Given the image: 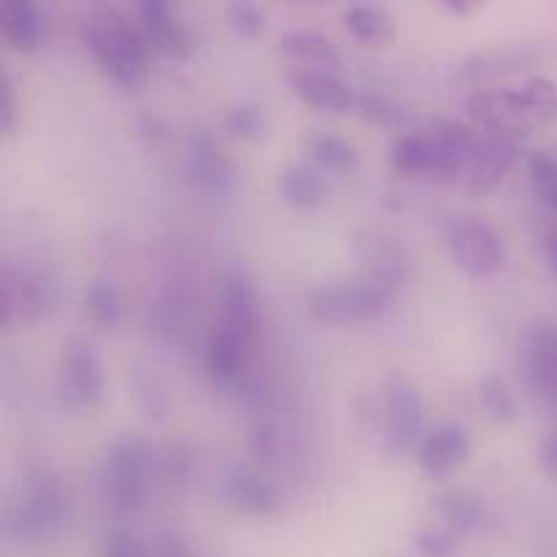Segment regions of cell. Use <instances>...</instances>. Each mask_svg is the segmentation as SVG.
I'll list each match as a JSON object with an SVG mask.
<instances>
[{"mask_svg": "<svg viewBox=\"0 0 557 557\" xmlns=\"http://www.w3.org/2000/svg\"><path fill=\"white\" fill-rule=\"evenodd\" d=\"M226 125L234 136L245 141H259L264 139L267 131H270V123H267V114L261 112V107L250 101H239L228 109Z\"/></svg>", "mask_w": 557, "mask_h": 557, "instance_id": "f1b7e54d", "label": "cell"}, {"mask_svg": "<svg viewBox=\"0 0 557 557\" xmlns=\"http://www.w3.org/2000/svg\"><path fill=\"white\" fill-rule=\"evenodd\" d=\"M539 462L549 476L557 479V430L539 444Z\"/></svg>", "mask_w": 557, "mask_h": 557, "instance_id": "836d02e7", "label": "cell"}, {"mask_svg": "<svg viewBox=\"0 0 557 557\" xmlns=\"http://www.w3.org/2000/svg\"><path fill=\"white\" fill-rule=\"evenodd\" d=\"M424 441V403L417 384L392 373L384 386V449L389 455H408Z\"/></svg>", "mask_w": 557, "mask_h": 557, "instance_id": "8992f818", "label": "cell"}, {"mask_svg": "<svg viewBox=\"0 0 557 557\" xmlns=\"http://www.w3.org/2000/svg\"><path fill=\"white\" fill-rule=\"evenodd\" d=\"M85 310L87 319L98 326V330H114L123 319V297H120L117 286L107 277H96L87 283L85 288Z\"/></svg>", "mask_w": 557, "mask_h": 557, "instance_id": "cb8c5ba5", "label": "cell"}, {"mask_svg": "<svg viewBox=\"0 0 557 557\" xmlns=\"http://www.w3.org/2000/svg\"><path fill=\"white\" fill-rule=\"evenodd\" d=\"M277 188H281V196L292 207H299V210H310V207H319L326 201V180L321 177V172L315 166L305 161L288 163L286 169L277 177Z\"/></svg>", "mask_w": 557, "mask_h": 557, "instance_id": "44dd1931", "label": "cell"}, {"mask_svg": "<svg viewBox=\"0 0 557 557\" xmlns=\"http://www.w3.org/2000/svg\"><path fill=\"white\" fill-rule=\"evenodd\" d=\"M226 22L237 36L256 38L267 30V11L250 0H234L226 5Z\"/></svg>", "mask_w": 557, "mask_h": 557, "instance_id": "4dcf8cb0", "label": "cell"}, {"mask_svg": "<svg viewBox=\"0 0 557 557\" xmlns=\"http://www.w3.org/2000/svg\"><path fill=\"white\" fill-rule=\"evenodd\" d=\"M253 337L234 326L215 319L210 335H207L205 364L207 375L218 386H234L245 379L250 368V351H253Z\"/></svg>", "mask_w": 557, "mask_h": 557, "instance_id": "9c48e42d", "label": "cell"}, {"mask_svg": "<svg viewBox=\"0 0 557 557\" xmlns=\"http://www.w3.org/2000/svg\"><path fill=\"white\" fill-rule=\"evenodd\" d=\"M158 455L145 438H120L107 449L101 462V493L120 515H136L147 504Z\"/></svg>", "mask_w": 557, "mask_h": 557, "instance_id": "7a4b0ae2", "label": "cell"}, {"mask_svg": "<svg viewBox=\"0 0 557 557\" xmlns=\"http://www.w3.org/2000/svg\"><path fill=\"white\" fill-rule=\"evenodd\" d=\"M435 511L446 520L449 531H468L482 520V504L468 493H446L435 500Z\"/></svg>", "mask_w": 557, "mask_h": 557, "instance_id": "4316f807", "label": "cell"}, {"mask_svg": "<svg viewBox=\"0 0 557 557\" xmlns=\"http://www.w3.org/2000/svg\"><path fill=\"white\" fill-rule=\"evenodd\" d=\"M292 90L299 101L326 114H346L357 109V92L341 74L292 71Z\"/></svg>", "mask_w": 557, "mask_h": 557, "instance_id": "9a60e30c", "label": "cell"}, {"mask_svg": "<svg viewBox=\"0 0 557 557\" xmlns=\"http://www.w3.org/2000/svg\"><path fill=\"white\" fill-rule=\"evenodd\" d=\"M343 25L364 47H384L395 38V20L379 3H354L343 11Z\"/></svg>", "mask_w": 557, "mask_h": 557, "instance_id": "7402d4cb", "label": "cell"}, {"mask_svg": "<svg viewBox=\"0 0 557 557\" xmlns=\"http://www.w3.org/2000/svg\"><path fill=\"white\" fill-rule=\"evenodd\" d=\"M3 324L38 319L54 299V288L47 275L25 267H3Z\"/></svg>", "mask_w": 557, "mask_h": 557, "instance_id": "30bf717a", "label": "cell"}, {"mask_svg": "<svg viewBox=\"0 0 557 557\" xmlns=\"http://www.w3.org/2000/svg\"><path fill=\"white\" fill-rule=\"evenodd\" d=\"M221 495L228 509L250 517H270L281 511L283 495L270 476L248 466H234L223 476Z\"/></svg>", "mask_w": 557, "mask_h": 557, "instance_id": "8fae6325", "label": "cell"}, {"mask_svg": "<svg viewBox=\"0 0 557 557\" xmlns=\"http://www.w3.org/2000/svg\"><path fill=\"white\" fill-rule=\"evenodd\" d=\"M476 395L484 413H487L495 424L517 422V400L515 395H511L509 384H506L500 375H484V379L479 381Z\"/></svg>", "mask_w": 557, "mask_h": 557, "instance_id": "484cf974", "label": "cell"}, {"mask_svg": "<svg viewBox=\"0 0 557 557\" xmlns=\"http://www.w3.org/2000/svg\"><path fill=\"white\" fill-rule=\"evenodd\" d=\"M392 283L373 275H359L351 281L324 283L310 294L308 310L319 324H357V321L375 319L389 308L395 297Z\"/></svg>", "mask_w": 557, "mask_h": 557, "instance_id": "3957f363", "label": "cell"}, {"mask_svg": "<svg viewBox=\"0 0 557 557\" xmlns=\"http://www.w3.org/2000/svg\"><path fill=\"white\" fill-rule=\"evenodd\" d=\"M522 150V134L515 131H484L479 150L468 166L466 183L471 194H490L511 172Z\"/></svg>", "mask_w": 557, "mask_h": 557, "instance_id": "ba28073f", "label": "cell"}, {"mask_svg": "<svg viewBox=\"0 0 557 557\" xmlns=\"http://www.w3.org/2000/svg\"><path fill=\"white\" fill-rule=\"evenodd\" d=\"M5 511V525L16 539L38 542L63 528L69 517V493L49 473H36L22 484Z\"/></svg>", "mask_w": 557, "mask_h": 557, "instance_id": "277c9868", "label": "cell"}, {"mask_svg": "<svg viewBox=\"0 0 557 557\" xmlns=\"http://www.w3.org/2000/svg\"><path fill=\"white\" fill-rule=\"evenodd\" d=\"M82 38L96 63L120 85H136L147 74L152 47L139 25H131L112 5H101L87 16Z\"/></svg>", "mask_w": 557, "mask_h": 557, "instance_id": "6da1fadb", "label": "cell"}, {"mask_svg": "<svg viewBox=\"0 0 557 557\" xmlns=\"http://www.w3.org/2000/svg\"><path fill=\"white\" fill-rule=\"evenodd\" d=\"M528 172H531L533 188L542 196L544 205L557 215V158L547 150H536L528 156Z\"/></svg>", "mask_w": 557, "mask_h": 557, "instance_id": "83f0119b", "label": "cell"}, {"mask_svg": "<svg viewBox=\"0 0 557 557\" xmlns=\"http://www.w3.org/2000/svg\"><path fill=\"white\" fill-rule=\"evenodd\" d=\"M522 370L525 379L539 395L557 397V326L542 324L531 326L522 346Z\"/></svg>", "mask_w": 557, "mask_h": 557, "instance_id": "2e32d148", "label": "cell"}, {"mask_svg": "<svg viewBox=\"0 0 557 557\" xmlns=\"http://www.w3.org/2000/svg\"><path fill=\"white\" fill-rule=\"evenodd\" d=\"M357 112L362 114V120L375 125H400L408 114L395 98L381 96V92H362V96H357Z\"/></svg>", "mask_w": 557, "mask_h": 557, "instance_id": "f546056e", "label": "cell"}, {"mask_svg": "<svg viewBox=\"0 0 557 557\" xmlns=\"http://www.w3.org/2000/svg\"><path fill=\"white\" fill-rule=\"evenodd\" d=\"M136 14H139V30L145 33L152 49L174 60L188 58L190 33L166 0H141L136 5Z\"/></svg>", "mask_w": 557, "mask_h": 557, "instance_id": "5bb4252c", "label": "cell"}, {"mask_svg": "<svg viewBox=\"0 0 557 557\" xmlns=\"http://www.w3.org/2000/svg\"><path fill=\"white\" fill-rule=\"evenodd\" d=\"M0 33L16 52H36L47 36V22L30 0H5L0 5Z\"/></svg>", "mask_w": 557, "mask_h": 557, "instance_id": "d6986e66", "label": "cell"}, {"mask_svg": "<svg viewBox=\"0 0 557 557\" xmlns=\"http://www.w3.org/2000/svg\"><path fill=\"white\" fill-rule=\"evenodd\" d=\"M218 308H221L218 321L245 332V335L256 341V335H259L261 302H259V292H256L248 272L239 270V267H232V270L223 272L221 294H218Z\"/></svg>", "mask_w": 557, "mask_h": 557, "instance_id": "7c38bea8", "label": "cell"}, {"mask_svg": "<svg viewBox=\"0 0 557 557\" xmlns=\"http://www.w3.org/2000/svg\"><path fill=\"white\" fill-rule=\"evenodd\" d=\"M471 457V435L462 424H441L433 433L424 435V441L417 449L419 468H422L428 476L444 479L449 473H455L457 468H462Z\"/></svg>", "mask_w": 557, "mask_h": 557, "instance_id": "4fadbf2b", "label": "cell"}, {"mask_svg": "<svg viewBox=\"0 0 557 557\" xmlns=\"http://www.w3.org/2000/svg\"><path fill=\"white\" fill-rule=\"evenodd\" d=\"M281 52L294 71H326V74H341V49L330 36L310 27H297L281 36Z\"/></svg>", "mask_w": 557, "mask_h": 557, "instance_id": "e0dca14e", "label": "cell"}, {"mask_svg": "<svg viewBox=\"0 0 557 557\" xmlns=\"http://www.w3.org/2000/svg\"><path fill=\"white\" fill-rule=\"evenodd\" d=\"M58 392L76 411H90L103 397V364L96 346L85 337H71L60 354Z\"/></svg>", "mask_w": 557, "mask_h": 557, "instance_id": "52a82bcc", "label": "cell"}, {"mask_svg": "<svg viewBox=\"0 0 557 557\" xmlns=\"http://www.w3.org/2000/svg\"><path fill=\"white\" fill-rule=\"evenodd\" d=\"M446 9L455 11V14H468V11H473V5H466V3H446Z\"/></svg>", "mask_w": 557, "mask_h": 557, "instance_id": "d590c367", "label": "cell"}, {"mask_svg": "<svg viewBox=\"0 0 557 557\" xmlns=\"http://www.w3.org/2000/svg\"><path fill=\"white\" fill-rule=\"evenodd\" d=\"M417 547L428 555H444L451 549V531L449 528H428L417 536Z\"/></svg>", "mask_w": 557, "mask_h": 557, "instance_id": "1f68e13d", "label": "cell"}, {"mask_svg": "<svg viewBox=\"0 0 557 557\" xmlns=\"http://www.w3.org/2000/svg\"><path fill=\"white\" fill-rule=\"evenodd\" d=\"M544 256H547L549 270H553L557 277V226H549L547 234H544Z\"/></svg>", "mask_w": 557, "mask_h": 557, "instance_id": "e575fe53", "label": "cell"}, {"mask_svg": "<svg viewBox=\"0 0 557 557\" xmlns=\"http://www.w3.org/2000/svg\"><path fill=\"white\" fill-rule=\"evenodd\" d=\"M389 163L395 172L408 174V177H438L441 172L438 147L428 128L397 136L389 150Z\"/></svg>", "mask_w": 557, "mask_h": 557, "instance_id": "ffe728a7", "label": "cell"}, {"mask_svg": "<svg viewBox=\"0 0 557 557\" xmlns=\"http://www.w3.org/2000/svg\"><path fill=\"white\" fill-rule=\"evenodd\" d=\"M185 172L199 188L221 190L232 180L226 150L210 131H196L185 145Z\"/></svg>", "mask_w": 557, "mask_h": 557, "instance_id": "ac0fdd59", "label": "cell"}, {"mask_svg": "<svg viewBox=\"0 0 557 557\" xmlns=\"http://www.w3.org/2000/svg\"><path fill=\"white\" fill-rule=\"evenodd\" d=\"M446 245L451 261L471 277L495 275L509 259V248L498 228L476 215L451 218L446 228Z\"/></svg>", "mask_w": 557, "mask_h": 557, "instance_id": "5b68a950", "label": "cell"}, {"mask_svg": "<svg viewBox=\"0 0 557 557\" xmlns=\"http://www.w3.org/2000/svg\"><path fill=\"white\" fill-rule=\"evenodd\" d=\"M308 152L321 169L335 174L354 172L359 163V152L351 141H346L343 136L330 134V131H321L308 139Z\"/></svg>", "mask_w": 557, "mask_h": 557, "instance_id": "603a6c76", "label": "cell"}, {"mask_svg": "<svg viewBox=\"0 0 557 557\" xmlns=\"http://www.w3.org/2000/svg\"><path fill=\"white\" fill-rule=\"evenodd\" d=\"M525 107L528 123L542 125L557 117V82L549 76H531L517 87Z\"/></svg>", "mask_w": 557, "mask_h": 557, "instance_id": "d4e9b609", "label": "cell"}, {"mask_svg": "<svg viewBox=\"0 0 557 557\" xmlns=\"http://www.w3.org/2000/svg\"><path fill=\"white\" fill-rule=\"evenodd\" d=\"M14 117H16V96L14 85H11V76H3V117H0V125H3V134H11L14 131Z\"/></svg>", "mask_w": 557, "mask_h": 557, "instance_id": "d6a6232c", "label": "cell"}]
</instances>
